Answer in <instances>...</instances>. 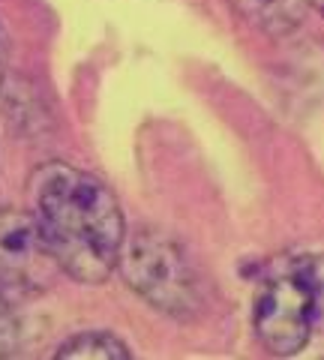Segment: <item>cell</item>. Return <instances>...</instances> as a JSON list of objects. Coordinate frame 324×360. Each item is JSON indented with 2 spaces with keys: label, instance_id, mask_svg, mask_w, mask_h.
Returning <instances> with one entry per match:
<instances>
[{
  "label": "cell",
  "instance_id": "obj_3",
  "mask_svg": "<svg viewBox=\"0 0 324 360\" xmlns=\"http://www.w3.org/2000/svg\"><path fill=\"white\" fill-rule=\"evenodd\" d=\"M255 340L273 357H294L316 333V300L304 255H283L267 267L252 303Z\"/></svg>",
  "mask_w": 324,
  "mask_h": 360
},
{
  "label": "cell",
  "instance_id": "obj_9",
  "mask_svg": "<svg viewBox=\"0 0 324 360\" xmlns=\"http://www.w3.org/2000/svg\"><path fill=\"white\" fill-rule=\"evenodd\" d=\"M309 6H316V9H318V13L324 15V0H309Z\"/></svg>",
  "mask_w": 324,
  "mask_h": 360
},
{
  "label": "cell",
  "instance_id": "obj_8",
  "mask_svg": "<svg viewBox=\"0 0 324 360\" xmlns=\"http://www.w3.org/2000/svg\"><path fill=\"white\" fill-rule=\"evenodd\" d=\"M304 258L312 283V300H316V330L324 333V255H304Z\"/></svg>",
  "mask_w": 324,
  "mask_h": 360
},
{
  "label": "cell",
  "instance_id": "obj_1",
  "mask_svg": "<svg viewBox=\"0 0 324 360\" xmlns=\"http://www.w3.org/2000/svg\"><path fill=\"white\" fill-rule=\"evenodd\" d=\"M27 213L63 276L99 285L117 270L127 222L96 174L60 160L37 165L27 177Z\"/></svg>",
  "mask_w": 324,
  "mask_h": 360
},
{
  "label": "cell",
  "instance_id": "obj_2",
  "mask_svg": "<svg viewBox=\"0 0 324 360\" xmlns=\"http://www.w3.org/2000/svg\"><path fill=\"white\" fill-rule=\"evenodd\" d=\"M124 283L150 309L174 321H193L205 307V283L189 255L162 229H136L124 238L117 258Z\"/></svg>",
  "mask_w": 324,
  "mask_h": 360
},
{
  "label": "cell",
  "instance_id": "obj_7",
  "mask_svg": "<svg viewBox=\"0 0 324 360\" xmlns=\"http://www.w3.org/2000/svg\"><path fill=\"white\" fill-rule=\"evenodd\" d=\"M21 345V321L9 307L6 295L0 291V357H13Z\"/></svg>",
  "mask_w": 324,
  "mask_h": 360
},
{
  "label": "cell",
  "instance_id": "obj_5",
  "mask_svg": "<svg viewBox=\"0 0 324 360\" xmlns=\"http://www.w3.org/2000/svg\"><path fill=\"white\" fill-rule=\"evenodd\" d=\"M228 6L264 37H288L309 13V0H228Z\"/></svg>",
  "mask_w": 324,
  "mask_h": 360
},
{
  "label": "cell",
  "instance_id": "obj_4",
  "mask_svg": "<svg viewBox=\"0 0 324 360\" xmlns=\"http://www.w3.org/2000/svg\"><path fill=\"white\" fill-rule=\"evenodd\" d=\"M60 274L27 210L0 207V291L42 295Z\"/></svg>",
  "mask_w": 324,
  "mask_h": 360
},
{
  "label": "cell",
  "instance_id": "obj_10",
  "mask_svg": "<svg viewBox=\"0 0 324 360\" xmlns=\"http://www.w3.org/2000/svg\"><path fill=\"white\" fill-rule=\"evenodd\" d=\"M0 84H4V58H0Z\"/></svg>",
  "mask_w": 324,
  "mask_h": 360
},
{
  "label": "cell",
  "instance_id": "obj_6",
  "mask_svg": "<svg viewBox=\"0 0 324 360\" xmlns=\"http://www.w3.org/2000/svg\"><path fill=\"white\" fill-rule=\"evenodd\" d=\"M54 357L60 360H129L132 357V348L117 340L115 333L108 330H82V333H72L70 340H63L58 345Z\"/></svg>",
  "mask_w": 324,
  "mask_h": 360
}]
</instances>
